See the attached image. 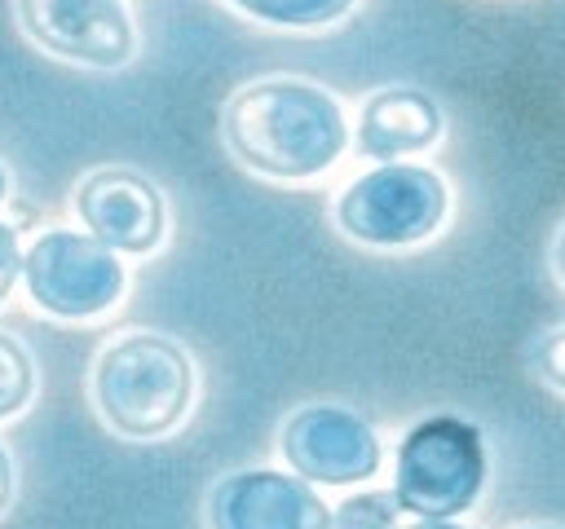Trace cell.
I'll return each instance as SVG.
<instances>
[{"mask_svg": "<svg viewBox=\"0 0 565 529\" xmlns=\"http://www.w3.org/2000/svg\"><path fill=\"white\" fill-rule=\"evenodd\" d=\"M93 401L110 432L128 441L168 436L194 401V361L154 331H128L102 348L93 366Z\"/></svg>", "mask_w": 565, "mask_h": 529, "instance_id": "cell-2", "label": "cell"}, {"mask_svg": "<svg viewBox=\"0 0 565 529\" xmlns=\"http://www.w3.org/2000/svg\"><path fill=\"white\" fill-rule=\"evenodd\" d=\"M22 278V247H18V229L0 220V304L13 291V282Z\"/></svg>", "mask_w": 565, "mask_h": 529, "instance_id": "cell-15", "label": "cell"}, {"mask_svg": "<svg viewBox=\"0 0 565 529\" xmlns=\"http://www.w3.org/2000/svg\"><path fill=\"white\" fill-rule=\"evenodd\" d=\"M31 392H35V361L22 348V339L0 331V419H13L18 410H26Z\"/></svg>", "mask_w": 565, "mask_h": 529, "instance_id": "cell-12", "label": "cell"}, {"mask_svg": "<svg viewBox=\"0 0 565 529\" xmlns=\"http://www.w3.org/2000/svg\"><path fill=\"white\" fill-rule=\"evenodd\" d=\"M75 212L84 229L110 251L146 256L163 242L168 212L154 181L132 168H97L75 185Z\"/></svg>", "mask_w": 565, "mask_h": 529, "instance_id": "cell-9", "label": "cell"}, {"mask_svg": "<svg viewBox=\"0 0 565 529\" xmlns=\"http://www.w3.org/2000/svg\"><path fill=\"white\" fill-rule=\"evenodd\" d=\"M450 190L433 168L380 163L353 176L335 198V225L366 247H411L441 229Z\"/></svg>", "mask_w": 565, "mask_h": 529, "instance_id": "cell-4", "label": "cell"}, {"mask_svg": "<svg viewBox=\"0 0 565 529\" xmlns=\"http://www.w3.org/2000/svg\"><path fill=\"white\" fill-rule=\"evenodd\" d=\"M22 31L53 57L119 71L137 53V26L124 0H13Z\"/></svg>", "mask_w": 565, "mask_h": 529, "instance_id": "cell-6", "label": "cell"}, {"mask_svg": "<svg viewBox=\"0 0 565 529\" xmlns=\"http://www.w3.org/2000/svg\"><path fill=\"white\" fill-rule=\"evenodd\" d=\"M22 282L49 317L88 322L119 304L128 273H124L119 256L106 242H97L93 234L44 229L22 251Z\"/></svg>", "mask_w": 565, "mask_h": 529, "instance_id": "cell-5", "label": "cell"}, {"mask_svg": "<svg viewBox=\"0 0 565 529\" xmlns=\"http://www.w3.org/2000/svg\"><path fill=\"white\" fill-rule=\"evenodd\" d=\"M530 366L539 370V379L556 392H565V326H552L534 339L530 348Z\"/></svg>", "mask_w": 565, "mask_h": 529, "instance_id": "cell-14", "label": "cell"}, {"mask_svg": "<svg viewBox=\"0 0 565 529\" xmlns=\"http://www.w3.org/2000/svg\"><path fill=\"white\" fill-rule=\"evenodd\" d=\"M221 137L243 168L274 181H309L344 154L349 123L327 88L274 75L243 84L225 101Z\"/></svg>", "mask_w": 565, "mask_h": 529, "instance_id": "cell-1", "label": "cell"}, {"mask_svg": "<svg viewBox=\"0 0 565 529\" xmlns=\"http://www.w3.org/2000/svg\"><path fill=\"white\" fill-rule=\"evenodd\" d=\"M411 529H463V525H450V520H419V525H411Z\"/></svg>", "mask_w": 565, "mask_h": 529, "instance_id": "cell-18", "label": "cell"}, {"mask_svg": "<svg viewBox=\"0 0 565 529\" xmlns=\"http://www.w3.org/2000/svg\"><path fill=\"white\" fill-rule=\"evenodd\" d=\"M282 458L291 463L296 476L318 481V485H353L375 476L384 450L375 428L344 410V406H300L287 423H282Z\"/></svg>", "mask_w": 565, "mask_h": 529, "instance_id": "cell-7", "label": "cell"}, {"mask_svg": "<svg viewBox=\"0 0 565 529\" xmlns=\"http://www.w3.org/2000/svg\"><path fill=\"white\" fill-rule=\"evenodd\" d=\"M486 489V445L481 432L459 414L419 419L397 445L393 494L402 511L419 520H450L468 511Z\"/></svg>", "mask_w": 565, "mask_h": 529, "instance_id": "cell-3", "label": "cell"}, {"mask_svg": "<svg viewBox=\"0 0 565 529\" xmlns=\"http://www.w3.org/2000/svg\"><path fill=\"white\" fill-rule=\"evenodd\" d=\"M446 119L441 106L424 93V88H380L362 101V119H358V150L366 159H402V154H424L428 145H437Z\"/></svg>", "mask_w": 565, "mask_h": 529, "instance_id": "cell-10", "label": "cell"}, {"mask_svg": "<svg viewBox=\"0 0 565 529\" xmlns=\"http://www.w3.org/2000/svg\"><path fill=\"white\" fill-rule=\"evenodd\" d=\"M234 9H243L256 22L269 26H291V31H318L340 22L358 0H230Z\"/></svg>", "mask_w": 565, "mask_h": 529, "instance_id": "cell-11", "label": "cell"}, {"mask_svg": "<svg viewBox=\"0 0 565 529\" xmlns=\"http://www.w3.org/2000/svg\"><path fill=\"white\" fill-rule=\"evenodd\" d=\"M207 525L212 529H331V507L309 489L305 476L247 467L212 485Z\"/></svg>", "mask_w": 565, "mask_h": 529, "instance_id": "cell-8", "label": "cell"}, {"mask_svg": "<svg viewBox=\"0 0 565 529\" xmlns=\"http://www.w3.org/2000/svg\"><path fill=\"white\" fill-rule=\"evenodd\" d=\"M397 494L371 489V494H353L340 507H331V529H397Z\"/></svg>", "mask_w": 565, "mask_h": 529, "instance_id": "cell-13", "label": "cell"}, {"mask_svg": "<svg viewBox=\"0 0 565 529\" xmlns=\"http://www.w3.org/2000/svg\"><path fill=\"white\" fill-rule=\"evenodd\" d=\"M4 190H9V176H4V168H0V198H4Z\"/></svg>", "mask_w": 565, "mask_h": 529, "instance_id": "cell-19", "label": "cell"}, {"mask_svg": "<svg viewBox=\"0 0 565 529\" xmlns=\"http://www.w3.org/2000/svg\"><path fill=\"white\" fill-rule=\"evenodd\" d=\"M552 269H556V278L565 282V225H561V234H556V242H552Z\"/></svg>", "mask_w": 565, "mask_h": 529, "instance_id": "cell-17", "label": "cell"}, {"mask_svg": "<svg viewBox=\"0 0 565 529\" xmlns=\"http://www.w3.org/2000/svg\"><path fill=\"white\" fill-rule=\"evenodd\" d=\"M539 529H552V525H539Z\"/></svg>", "mask_w": 565, "mask_h": 529, "instance_id": "cell-20", "label": "cell"}, {"mask_svg": "<svg viewBox=\"0 0 565 529\" xmlns=\"http://www.w3.org/2000/svg\"><path fill=\"white\" fill-rule=\"evenodd\" d=\"M9 498H13V463H9V454L0 445V511L9 507Z\"/></svg>", "mask_w": 565, "mask_h": 529, "instance_id": "cell-16", "label": "cell"}]
</instances>
